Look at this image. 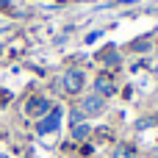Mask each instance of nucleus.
Wrapping results in <instances>:
<instances>
[{"instance_id": "1a4fd4ad", "label": "nucleus", "mask_w": 158, "mask_h": 158, "mask_svg": "<svg viewBox=\"0 0 158 158\" xmlns=\"http://www.w3.org/2000/svg\"><path fill=\"white\" fill-rule=\"evenodd\" d=\"M81 119H83V111H72V114H69V122H72V125H81Z\"/></svg>"}, {"instance_id": "f03ea898", "label": "nucleus", "mask_w": 158, "mask_h": 158, "mask_svg": "<svg viewBox=\"0 0 158 158\" xmlns=\"http://www.w3.org/2000/svg\"><path fill=\"white\" fill-rule=\"evenodd\" d=\"M81 111H83L86 117H100V114L106 111V97H100V94L83 97V100H81Z\"/></svg>"}, {"instance_id": "6e6552de", "label": "nucleus", "mask_w": 158, "mask_h": 158, "mask_svg": "<svg viewBox=\"0 0 158 158\" xmlns=\"http://www.w3.org/2000/svg\"><path fill=\"white\" fill-rule=\"evenodd\" d=\"M106 61H108V64H117V61H119L117 50H111V47H108V50H106Z\"/></svg>"}, {"instance_id": "20e7f679", "label": "nucleus", "mask_w": 158, "mask_h": 158, "mask_svg": "<svg viewBox=\"0 0 158 158\" xmlns=\"http://www.w3.org/2000/svg\"><path fill=\"white\" fill-rule=\"evenodd\" d=\"M61 125V108H50V114H44V119L39 122V133L47 136V133H56Z\"/></svg>"}, {"instance_id": "9d476101", "label": "nucleus", "mask_w": 158, "mask_h": 158, "mask_svg": "<svg viewBox=\"0 0 158 158\" xmlns=\"http://www.w3.org/2000/svg\"><path fill=\"white\" fill-rule=\"evenodd\" d=\"M156 153H158V142H156Z\"/></svg>"}, {"instance_id": "f257e3e1", "label": "nucleus", "mask_w": 158, "mask_h": 158, "mask_svg": "<svg viewBox=\"0 0 158 158\" xmlns=\"http://www.w3.org/2000/svg\"><path fill=\"white\" fill-rule=\"evenodd\" d=\"M83 83H86V75H83L81 69H67V72L61 75V89H64L67 94H78V92L83 89Z\"/></svg>"}, {"instance_id": "7ed1b4c3", "label": "nucleus", "mask_w": 158, "mask_h": 158, "mask_svg": "<svg viewBox=\"0 0 158 158\" xmlns=\"http://www.w3.org/2000/svg\"><path fill=\"white\" fill-rule=\"evenodd\" d=\"M47 111H50V100H47V97H31V100L25 103V114L33 117V119L44 117Z\"/></svg>"}, {"instance_id": "39448f33", "label": "nucleus", "mask_w": 158, "mask_h": 158, "mask_svg": "<svg viewBox=\"0 0 158 158\" xmlns=\"http://www.w3.org/2000/svg\"><path fill=\"white\" fill-rule=\"evenodd\" d=\"M114 92H117V83H114L111 75H97V78H94V94H100V97H111Z\"/></svg>"}, {"instance_id": "0eeeda50", "label": "nucleus", "mask_w": 158, "mask_h": 158, "mask_svg": "<svg viewBox=\"0 0 158 158\" xmlns=\"http://www.w3.org/2000/svg\"><path fill=\"white\" fill-rule=\"evenodd\" d=\"M89 133H92L89 125H83V122H81V125H72V139H75V142H83Z\"/></svg>"}, {"instance_id": "423d86ee", "label": "nucleus", "mask_w": 158, "mask_h": 158, "mask_svg": "<svg viewBox=\"0 0 158 158\" xmlns=\"http://www.w3.org/2000/svg\"><path fill=\"white\" fill-rule=\"evenodd\" d=\"M114 158H136V147H131V144H117V147H114Z\"/></svg>"}]
</instances>
